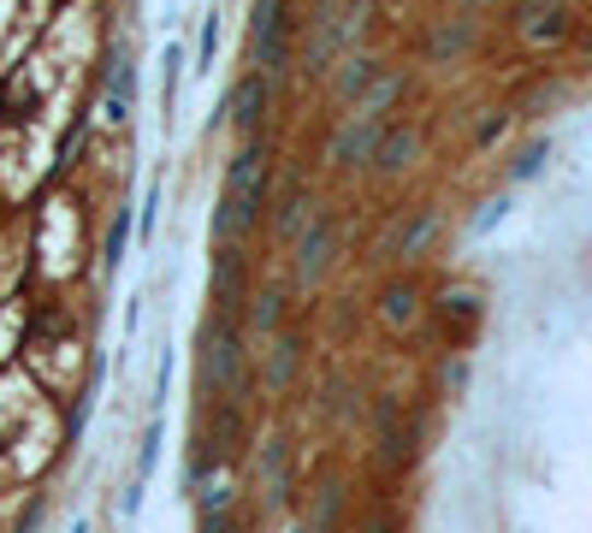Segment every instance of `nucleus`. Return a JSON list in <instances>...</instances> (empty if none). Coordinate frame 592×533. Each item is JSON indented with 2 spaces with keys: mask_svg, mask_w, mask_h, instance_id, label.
<instances>
[{
  "mask_svg": "<svg viewBox=\"0 0 592 533\" xmlns=\"http://www.w3.org/2000/svg\"><path fill=\"white\" fill-rule=\"evenodd\" d=\"M444 385H451V392H456V385H468V362H451V368H444Z\"/></svg>",
  "mask_w": 592,
  "mask_h": 533,
  "instance_id": "c756f323",
  "label": "nucleus"
},
{
  "mask_svg": "<svg viewBox=\"0 0 592 533\" xmlns=\"http://www.w3.org/2000/svg\"><path fill=\"white\" fill-rule=\"evenodd\" d=\"M267 486H272V498H291V451H285V439H267Z\"/></svg>",
  "mask_w": 592,
  "mask_h": 533,
  "instance_id": "412c9836",
  "label": "nucleus"
},
{
  "mask_svg": "<svg viewBox=\"0 0 592 533\" xmlns=\"http://www.w3.org/2000/svg\"><path fill=\"white\" fill-rule=\"evenodd\" d=\"M125 232H131V208H125L119 220H113V237H107V273L125 262Z\"/></svg>",
  "mask_w": 592,
  "mask_h": 533,
  "instance_id": "bb28decb",
  "label": "nucleus"
},
{
  "mask_svg": "<svg viewBox=\"0 0 592 533\" xmlns=\"http://www.w3.org/2000/svg\"><path fill=\"white\" fill-rule=\"evenodd\" d=\"M368 533H392V515L380 510V515H373V528H368Z\"/></svg>",
  "mask_w": 592,
  "mask_h": 533,
  "instance_id": "2f4dec72",
  "label": "nucleus"
},
{
  "mask_svg": "<svg viewBox=\"0 0 592 533\" xmlns=\"http://www.w3.org/2000/svg\"><path fill=\"white\" fill-rule=\"evenodd\" d=\"M272 356H267V385L272 392H285V385L297 380V362H302V338L297 333H272Z\"/></svg>",
  "mask_w": 592,
  "mask_h": 533,
  "instance_id": "f3484780",
  "label": "nucleus"
},
{
  "mask_svg": "<svg viewBox=\"0 0 592 533\" xmlns=\"http://www.w3.org/2000/svg\"><path fill=\"white\" fill-rule=\"evenodd\" d=\"M368 19H373V0H344V7L321 12V24H314V36H309V71L338 66V54L356 48V36H362Z\"/></svg>",
  "mask_w": 592,
  "mask_h": 533,
  "instance_id": "39448f33",
  "label": "nucleus"
},
{
  "mask_svg": "<svg viewBox=\"0 0 592 533\" xmlns=\"http://www.w3.org/2000/svg\"><path fill=\"white\" fill-rule=\"evenodd\" d=\"M178 66H184V54H178V42L166 48V101H178Z\"/></svg>",
  "mask_w": 592,
  "mask_h": 533,
  "instance_id": "c85d7f7f",
  "label": "nucleus"
},
{
  "mask_svg": "<svg viewBox=\"0 0 592 533\" xmlns=\"http://www.w3.org/2000/svg\"><path fill=\"white\" fill-rule=\"evenodd\" d=\"M338 515H344V486H338V480H326V486H321V498H314V510H309V522L321 528V533H332V528H338Z\"/></svg>",
  "mask_w": 592,
  "mask_h": 533,
  "instance_id": "4be33fe9",
  "label": "nucleus"
},
{
  "mask_svg": "<svg viewBox=\"0 0 592 533\" xmlns=\"http://www.w3.org/2000/svg\"><path fill=\"white\" fill-rule=\"evenodd\" d=\"M539 166H545V142H533V149L522 154V161H515V166H510V178H515V184H522V178H533V172H539Z\"/></svg>",
  "mask_w": 592,
  "mask_h": 533,
  "instance_id": "cd10ccee",
  "label": "nucleus"
},
{
  "mask_svg": "<svg viewBox=\"0 0 592 533\" xmlns=\"http://www.w3.org/2000/svg\"><path fill=\"white\" fill-rule=\"evenodd\" d=\"M468 7H498V0H468Z\"/></svg>",
  "mask_w": 592,
  "mask_h": 533,
  "instance_id": "473e14b6",
  "label": "nucleus"
},
{
  "mask_svg": "<svg viewBox=\"0 0 592 533\" xmlns=\"http://www.w3.org/2000/svg\"><path fill=\"white\" fill-rule=\"evenodd\" d=\"M267 101H272V83L262 78V71H243V78L231 83V101H225V119H231V131H243V137H255V131H262V113H267Z\"/></svg>",
  "mask_w": 592,
  "mask_h": 533,
  "instance_id": "f8f14e48",
  "label": "nucleus"
},
{
  "mask_svg": "<svg viewBox=\"0 0 592 533\" xmlns=\"http://www.w3.org/2000/svg\"><path fill=\"white\" fill-rule=\"evenodd\" d=\"M385 131H392V113H368L350 107L326 137V166L332 172H373V154H380Z\"/></svg>",
  "mask_w": 592,
  "mask_h": 533,
  "instance_id": "7ed1b4c3",
  "label": "nucleus"
},
{
  "mask_svg": "<svg viewBox=\"0 0 592 533\" xmlns=\"http://www.w3.org/2000/svg\"><path fill=\"white\" fill-rule=\"evenodd\" d=\"M201 362H208L213 392H225V397L249 392V350H243V338L231 333V326H213V333L201 338Z\"/></svg>",
  "mask_w": 592,
  "mask_h": 533,
  "instance_id": "423d86ee",
  "label": "nucleus"
},
{
  "mask_svg": "<svg viewBox=\"0 0 592 533\" xmlns=\"http://www.w3.org/2000/svg\"><path fill=\"white\" fill-rule=\"evenodd\" d=\"M231 493H237L231 468H208V474H201V515H225L231 510Z\"/></svg>",
  "mask_w": 592,
  "mask_h": 533,
  "instance_id": "aec40b11",
  "label": "nucleus"
},
{
  "mask_svg": "<svg viewBox=\"0 0 592 533\" xmlns=\"http://www.w3.org/2000/svg\"><path fill=\"white\" fill-rule=\"evenodd\" d=\"M515 36H522L527 48H562V42L574 36V7L569 0H522Z\"/></svg>",
  "mask_w": 592,
  "mask_h": 533,
  "instance_id": "6e6552de",
  "label": "nucleus"
},
{
  "mask_svg": "<svg viewBox=\"0 0 592 533\" xmlns=\"http://www.w3.org/2000/svg\"><path fill=\"white\" fill-rule=\"evenodd\" d=\"M380 71H385V60H373L368 48H344V54H338V71H332V95H338L344 107H350V101L362 95L368 83L380 78Z\"/></svg>",
  "mask_w": 592,
  "mask_h": 533,
  "instance_id": "2eb2a0df",
  "label": "nucleus"
},
{
  "mask_svg": "<svg viewBox=\"0 0 592 533\" xmlns=\"http://www.w3.org/2000/svg\"><path fill=\"white\" fill-rule=\"evenodd\" d=\"M373 439H380V456L392 468H403L415 456V415L403 409L397 397H380L373 403Z\"/></svg>",
  "mask_w": 592,
  "mask_h": 533,
  "instance_id": "9d476101",
  "label": "nucleus"
},
{
  "mask_svg": "<svg viewBox=\"0 0 592 533\" xmlns=\"http://www.w3.org/2000/svg\"><path fill=\"white\" fill-rule=\"evenodd\" d=\"M373 314H380L385 333H409V326L421 321V285H415L409 273H397V279L380 291V309H373Z\"/></svg>",
  "mask_w": 592,
  "mask_h": 533,
  "instance_id": "4468645a",
  "label": "nucleus"
},
{
  "mask_svg": "<svg viewBox=\"0 0 592 533\" xmlns=\"http://www.w3.org/2000/svg\"><path fill=\"white\" fill-rule=\"evenodd\" d=\"M468 36H474L468 24H462V19H451V24H444V31H439V36H432V60L444 66V60H451V54H462V48H468Z\"/></svg>",
  "mask_w": 592,
  "mask_h": 533,
  "instance_id": "5701e85b",
  "label": "nucleus"
},
{
  "mask_svg": "<svg viewBox=\"0 0 592 533\" xmlns=\"http://www.w3.org/2000/svg\"><path fill=\"white\" fill-rule=\"evenodd\" d=\"M444 321L474 326V321H480V297H474V291H444Z\"/></svg>",
  "mask_w": 592,
  "mask_h": 533,
  "instance_id": "b1692460",
  "label": "nucleus"
},
{
  "mask_svg": "<svg viewBox=\"0 0 592 533\" xmlns=\"http://www.w3.org/2000/svg\"><path fill=\"white\" fill-rule=\"evenodd\" d=\"M208 533H237V522L231 515H208Z\"/></svg>",
  "mask_w": 592,
  "mask_h": 533,
  "instance_id": "7c9ffc66",
  "label": "nucleus"
},
{
  "mask_svg": "<svg viewBox=\"0 0 592 533\" xmlns=\"http://www.w3.org/2000/svg\"><path fill=\"white\" fill-rule=\"evenodd\" d=\"M314 213H321V208H314V190H309V184L297 178L291 190L279 196V213H272V232H279L285 243H297V237H302V225H309Z\"/></svg>",
  "mask_w": 592,
  "mask_h": 533,
  "instance_id": "dca6fc26",
  "label": "nucleus"
},
{
  "mask_svg": "<svg viewBox=\"0 0 592 533\" xmlns=\"http://www.w3.org/2000/svg\"><path fill=\"white\" fill-rule=\"evenodd\" d=\"M24 267H31V220L12 208V213H0V302H12Z\"/></svg>",
  "mask_w": 592,
  "mask_h": 533,
  "instance_id": "9b49d317",
  "label": "nucleus"
},
{
  "mask_svg": "<svg viewBox=\"0 0 592 533\" xmlns=\"http://www.w3.org/2000/svg\"><path fill=\"white\" fill-rule=\"evenodd\" d=\"M249 60L267 83L285 78L291 66V0H255V19H249Z\"/></svg>",
  "mask_w": 592,
  "mask_h": 533,
  "instance_id": "20e7f679",
  "label": "nucleus"
},
{
  "mask_svg": "<svg viewBox=\"0 0 592 533\" xmlns=\"http://www.w3.org/2000/svg\"><path fill=\"white\" fill-rule=\"evenodd\" d=\"M95 66V7L71 0L42 31L24 42V54L0 71V201L19 208L24 196L78 154V101Z\"/></svg>",
  "mask_w": 592,
  "mask_h": 533,
  "instance_id": "f257e3e1",
  "label": "nucleus"
},
{
  "mask_svg": "<svg viewBox=\"0 0 592 533\" xmlns=\"http://www.w3.org/2000/svg\"><path fill=\"white\" fill-rule=\"evenodd\" d=\"M267 208V149L262 142H243L225 161V190H220V213H213V232L220 237H243Z\"/></svg>",
  "mask_w": 592,
  "mask_h": 533,
  "instance_id": "f03ea898",
  "label": "nucleus"
},
{
  "mask_svg": "<svg viewBox=\"0 0 592 533\" xmlns=\"http://www.w3.org/2000/svg\"><path fill=\"white\" fill-rule=\"evenodd\" d=\"M213 54H220V12H208V24H201V48H196V71L213 66Z\"/></svg>",
  "mask_w": 592,
  "mask_h": 533,
  "instance_id": "393cba45",
  "label": "nucleus"
},
{
  "mask_svg": "<svg viewBox=\"0 0 592 533\" xmlns=\"http://www.w3.org/2000/svg\"><path fill=\"white\" fill-rule=\"evenodd\" d=\"M403 90H409V78H403V71H397V66H385V71H380V78H373V83H368V90H362V95H356V101H350V107H368V113H392V107H397V101H403Z\"/></svg>",
  "mask_w": 592,
  "mask_h": 533,
  "instance_id": "a211bd4d",
  "label": "nucleus"
},
{
  "mask_svg": "<svg viewBox=\"0 0 592 533\" xmlns=\"http://www.w3.org/2000/svg\"><path fill=\"white\" fill-rule=\"evenodd\" d=\"M154 225H161V184H154V190L142 196V220H137V237L149 243V237H154Z\"/></svg>",
  "mask_w": 592,
  "mask_h": 533,
  "instance_id": "a878e982",
  "label": "nucleus"
},
{
  "mask_svg": "<svg viewBox=\"0 0 592 533\" xmlns=\"http://www.w3.org/2000/svg\"><path fill=\"white\" fill-rule=\"evenodd\" d=\"M332 255H338V220H332V213H314L297 237V291H314V285L326 279Z\"/></svg>",
  "mask_w": 592,
  "mask_h": 533,
  "instance_id": "0eeeda50",
  "label": "nucleus"
},
{
  "mask_svg": "<svg viewBox=\"0 0 592 533\" xmlns=\"http://www.w3.org/2000/svg\"><path fill=\"white\" fill-rule=\"evenodd\" d=\"M297 533H302V528H297Z\"/></svg>",
  "mask_w": 592,
  "mask_h": 533,
  "instance_id": "72a5a7b5",
  "label": "nucleus"
},
{
  "mask_svg": "<svg viewBox=\"0 0 592 533\" xmlns=\"http://www.w3.org/2000/svg\"><path fill=\"white\" fill-rule=\"evenodd\" d=\"M415 161H421V131H415V125H392L380 154H373V178L397 184L403 172H415Z\"/></svg>",
  "mask_w": 592,
  "mask_h": 533,
  "instance_id": "ddd939ff",
  "label": "nucleus"
},
{
  "mask_svg": "<svg viewBox=\"0 0 592 533\" xmlns=\"http://www.w3.org/2000/svg\"><path fill=\"white\" fill-rule=\"evenodd\" d=\"M439 232H444V213L432 208V201H421V208H409L397 220V232L385 237V262H421V255L432 250V243H439Z\"/></svg>",
  "mask_w": 592,
  "mask_h": 533,
  "instance_id": "1a4fd4ad",
  "label": "nucleus"
},
{
  "mask_svg": "<svg viewBox=\"0 0 592 533\" xmlns=\"http://www.w3.org/2000/svg\"><path fill=\"white\" fill-rule=\"evenodd\" d=\"M249 333H255V338L285 333V291H262V297H255V309H249Z\"/></svg>",
  "mask_w": 592,
  "mask_h": 533,
  "instance_id": "6ab92c4d",
  "label": "nucleus"
}]
</instances>
